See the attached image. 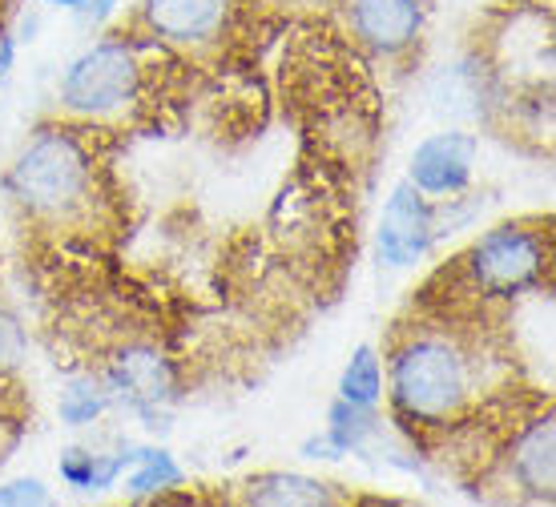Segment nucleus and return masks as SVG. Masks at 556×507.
I'll use <instances>...</instances> for the list:
<instances>
[{
    "label": "nucleus",
    "mask_w": 556,
    "mask_h": 507,
    "mask_svg": "<svg viewBox=\"0 0 556 507\" xmlns=\"http://www.w3.org/2000/svg\"><path fill=\"white\" fill-rule=\"evenodd\" d=\"M134 459L141 464V471L129 480V492H134V495H150V492L178 487V483H181L178 464H174L166 452H141V455H134Z\"/></svg>",
    "instance_id": "15"
},
{
    "label": "nucleus",
    "mask_w": 556,
    "mask_h": 507,
    "mask_svg": "<svg viewBox=\"0 0 556 507\" xmlns=\"http://www.w3.org/2000/svg\"><path fill=\"white\" fill-rule=\"evenodd\" d=\"M122 467H126V459H101V455L65 452V459H61V476H65L73 487H110Z\"/></svg>",
    "instance_id": "14"
},
{
    "label": "nucleus",
    "mask_w": 556,
    "mask_h": 507,
    "mask_svg": "<svg viewBox=\"0 0 556 507\" xmlns=\"http://www.w3.org/2000/svg\"><path fill=\"white\" fill-rule=\"evenodd\" d=\"M49 495L37 480H13L0 487V504H45Z\"/></svg>",
    "instance_id": "18"
},
{
    "label": "nucleus",
    "mask_w": 556,
    "mask_h": 507,
    "mask_svg": "<svg viewBox=\"0 0 556 507\" xmlns=\"http://www.w3.org/2000/svg\"><path fill=\"white\" fill-rule=\"evenodd\" d=\"M110 407V391H101L98 383H73L61 398V415H65V423L81 427V423H93L101 411Z\"/></svg>",
    "instance_id": "16"
},
{
    "label": "nucleus",
    "mask_w": 556,
    "mask_h": 507,
    "mask_svg": "<svg viewBox=\"0 0 556 507\" xmlns=\"http://www.w3.org/2000/svg\"><path fill=\"white\" fill-rule=\"evenodd\" d=\"M513 476L536 499H553V415H544L516 439Z\"/></svg>",
    "instance_id": "10"
},
{
    "label": "nucleus",
    "mask_w": 556,
    "mask_h": 507,
    "mask_svg": "<svg viewBox=\"0 0 556 507\" xmlns=\"http://www.w3.org/2000/svg\"><path fill=\"white\" fill-rule=\"evenodd\" d=\"M391 398L407 423H452L472 398V358L440 330H412L391 355Z\"/></svg>",
    "instance_id": "1"
},
{
    "label": "nucleus",
    "mask_w": 556,
    "mask_h": 507,
    "mask_svg": "<svg viewBox=\"0 0 556 507\" xmlns=\"http://www.w3.org/2000/svg\"><path fill=\"white\" fill-rule=\"evenodd\" d=\"M21 358H25V330L0 306V375L21 367Z\"/></svg>",
    "instance_id": "17"
},
{
    "label": "nucleus",
    "mask_w": 556,
    "mask_h": 507,
    "mask_svg": "<svg viewBox=\"0 0 556 507\" xmlns=\"http://www.w3.org/2000/svg\"><path fill=\"white\" fill-rule=\"evenodd\" d=\"M110 386L122 398H129L138 411H157L162 403L174 398V370L157 351L150 346H134V351H122L110 367Z\"/></svg>",
    "instance_id": "8"
},
{
    "label": "nucleus",
    "mask_w": 556,
    "mask_h": 507,
    "mask_svg": "<svg viewBox=\"0 0 556 507\" xmlns=\"http://www.w3.org/2000/svg\"><path fill=\"white\" fill-rule=\"evenodd\" d=\"M351 28L376 53H400L419 37L424 4L419 0H348Z\"/></svg>",
    "instance_id": "7"
},
{
    "label": "nucleus",
    "mask_w": 556,
    "mask_h": 507,
    "mask_svg": "<svg viewBox=\"0 0 556 507\" xmlns=\"http://www.w3.org/2000/svg\"><path fill=\"white\" fill-rule=\"evenodd\" d=\"M247 499L251 504H334V495L327 483L306 480V476H291V471H270L258 480L247 483Z\"/></svg>",
    "instance_id": "11"
},
{
    "label": "nucleus",
    "mask_w": 556,
    "mask_h": 507,
    "mask_svg": "<svg viewBox=\"0 0 556 507\" xmlns=\"http://www.w3.org/2000/svg\"><path fill=\"white\" fill-rule=\"evenodd\" d=\"M459 262L476 294L516 299L525 290H536L548 275V233L529 230L525 221H508L488 230Z\"/></svg>",
    "instance_id": "3"
},
{
    "label": "nucleus",
    "mask_w": 556,
    "mask_h": 507,
    "mask_svg": "<svg viewBox=\"0 0 556 507\" xmlns=\"http://www.w3.org/2000/svg\"><path fill=\"white\" fill-rule=\"evenodd\" d=\"M472 162H476L472 134H435L412 157V186L419 193H431V198L459 193L468 186V178H472Z\"/></svg>",
    "instance_id": "6"
},
{
    "label": "nucleus",
    "mask_w": 556,
    "mask_h": 507,
    "mask_svg": "<svg viewBox=\"0 0 556 507\" xmlns=\"http://www.w3.org/2000/svg\"><path fill=\"white\" fill-rule=\"evenodd\" d=\"M9 190L37 218H70L93 198V157L73 134L45 129L9 174Z\"/></svg>",
    "instance_id": "2"
},
{
    "label": "nucleus",
    "mask_w": 556,
    "mask_h": 507,
    "mask_svg": "<svg viewBox=\"0 0 556 507\" xmlns=\"http://www.w3.org/2000/svg\"><path fill=\"white\" fill-rule=\"evenodd\" d=\"M379 391H383V379H379V358L371 346H359L355 358L343 370V383H339V395L348 403H359V407H376Z\"/></svg>",
    "instance_id": "13"
},
{
    "label": "nucleus",
    "mask_w": 556,
    "mask_h": 507,
    "mask_svg": "<svg viewBox=\"0 0 556 507\" xmlns=\"http://www.w3.org/2000/svg\"><path fill=\"white\" fill-rule=\"evenodd\" d=\"M230 16V0H146V21L174 45H202L218 37Z\"/></svg>",
    "instance_id": "9"
},
{
    "label": "nucleus",
    "mask_w": 556,
    "mask_h": 507,
    "mask_svg": "<svg viewBox=\"0 0 556 507\" xmlns=\"http://www.w3.org/2000/svg\"><path fill=\"white\" fill-rule=\"evenodd\" d=\"M138 89L141 69L134 53L122 41H105L93 45L70 65L65 81H61V101L85 117H110V113L126 110L138 97Z\"/></svg>",
    "instance_id": "4"
},
{
    "label": "nucleus",
    "mask_w": 556,
    "mask_h": 507,
    "mask_svg": "<svg viewBox=\"0 0 556 507\" xmlns=\"http://www.w3.org/2000/svg\"><path fill=\"white\" fill-rule=\"evenodd\" d=\"M56 4H81V0H56Z\"/></svg>",
    "instance_id": "19"
},
{
    "label": "nucleus",
    "mask_w": 556,
    "mask_h": 507,
    "mask_svg": "<svg viewBox=\"0 0 556 507\" xmlns=\"http://www.w3.org/2000/svg\"><path fill=\"white\" fill-rule=\"evenodd\" d=\"M435 238V214L428 206V193H419L412 181L395 186L379 221V258L388 266H412L424 258Z\"/></svg>",
    "instance_id": "5"
},
{
    "label": "nucleus",
    "mask_w": 556,
    "mask_h": 507,
    "mask_svg": "<svg viewBox=\"0 0 556 507\" xmlns=\"http://www.w3.org/2000/svg\"><path fill=\"white\" fill-rule=\"evenodd\" d=\"M376 431V419H371V407H359V403H334L331 407V427H327V439L315 443L319 452H355L363 447V439Z\"/></svg>",
    "instance_id": "12"
}]
</instances>
